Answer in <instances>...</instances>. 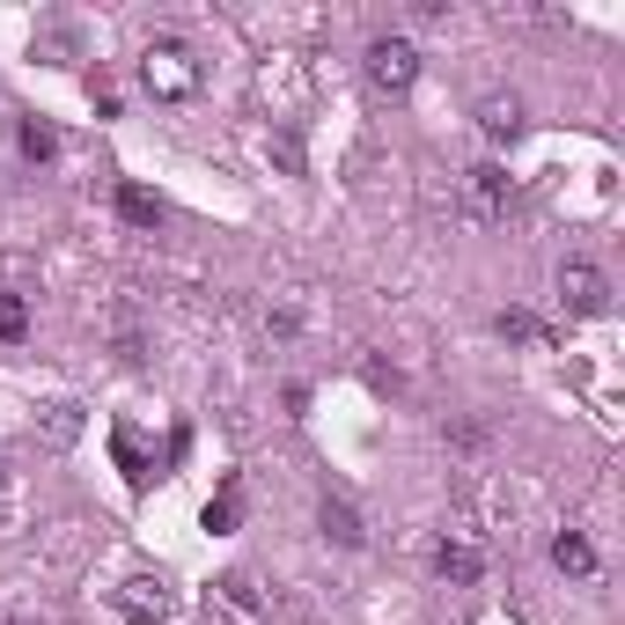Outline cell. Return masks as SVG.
Masks as SVG:
<instances>
[{
	"label": "cell",
	"mask_w": 625,
	"mask_h": 625,
	"mask_svg": "<svg viewBox=\"0 0 625 625\" xmlns=\"http://www.w3.org/2000/svg\"><path fill=\"white\" fill-rule=\"evenodd\" d=\"M316 529L332 537L338 553H361L368 545V523H361V507L346 501V493H324V501H316Z\"/></svg>",
	"instance_id": "8992f818"
},
{
	"label": "cell",
	"mask_w": 625,
	"mask_h": 625,
	"mask_svg": "<svg viewBox=\"0 0 625 625\" xmlns=\"http://www.w3.org/2000/svg\"><path fill=\"white\" fill-rule=\"evenodd\" d=\"M236 501H243V493H236V479H228V486H221V501H207V529H228V523H236Z\"/></svg>",
	"instance_id": "9a60e30c"
},
{
	"label": "cell",
	"mask_w": 625,
	"mask_h": 625,
	"mask_svg": "<svg viewBox=\"0 0 625 625\" xmlns=\"http://www.w3.org/2000/svg\"><path fill=\"white\" fill-rule=\"evenodd\" d=\"M199 81H207V67H199V52L185 45V37H155V45L141 52V89L155 103H192Z\"/></svg>",
	"instance_id": "6da1fadb"
},
{
	"label": "cell",
	"mask_w": 625,
	"mask_h": 625,
	"mask_svg": "<svg viewBox=\"0 0 625 625\" xmlns=\"http://www.w3.org/2000/svg\"><path fill=\"white\" fill-rule=\"evenodd\" d=\"M501 338H523V346H545V332H537V316H523V310H507V316H501Z\"/></svg>",
	"instance_id": "2e32d148"
},
{
	"label": "cell",
	"mask_w": 625,
	"mask_h": 625,
	"mask_svg": "<svg viewBox=\"0 0 625 625\" xmlns=\"http://www.w3.org/2000/svg\"><path fill=\"white\" fill-rule=\"evenodd\" d=\"M214 596H221V603H228V611H236V618H265V603H258V596H250V581H243V574H228V581H214Z\"/></svg>",
	"instance_id": "4fadbf2b"
},
{
	"label": "cell",
	"mask_w": 625,
	"mask_h": 625,
	"mask_svg": "<svg viewBox=\"0 0 625 625\" xmlns=\"http://www.w3.org/2000/svg\"><path fill=\"white\" fill-rule=\"evenodd\" d=\"M15 147H23V163H59V133L45 119H23L15 125Z\"/></svg>",
	"instance_id": "30bf717a"
},
{
	"label": "cell",
	"mask_w": 625,
	"mask_h": 625,
	"mask_svg": "<svg viewBox=\"0 0 625 625\" xmlns=\"http://www.w3.org/2000/svg\"><path fill=\"white\" fill-rule=\"evenodd\" d=\"M0 338L15 346V338H30V302L15 288H0Z\"/></svg>",
	"instance_id": "7c38bea8"
},
{
	"label": "cell",
	"mask_w": 625,
	"mask_h": 625,
	"mask_svg": "<svg viewBox=\"0 0 625 625\" xmlns=\"http://www.w3.org/2000/svg\"><path fill=\"white\" fill-rule=\"evenodd\" d=\"M479 125H486V141H493V147H507L515 133H523V103H515V97H486L479 103Z\"/></svg>",
	"instance_id": "9c48e42d"
},
{
	"label": "cell",
	"mask_w": 625,
	"mask_h": 625,
	"mask_svg": "<svg viewBox=\"0 0 625 625\" xmlns=\"http://www.w3.org/2000/svg\"><path fill=\"white\" fill-rule=\"evenodd\" d=\"M507 207H515V177H507L501 163H471L464 169V221H471V228L507 221Z\"/></svg>",
	"instance_id": "7a4b0ae2"
},
{
	"label": "cell",
	"mask_w": 625,
	"mask_h": 625,
	"mask_svg": "<svg viewBox=\"0 0 625 625\" xmlns=\"http://www.w3.org/2000/svg\"><path fill=\"white\" fill-rule=\"evenodd\" d=\"M553 567L559 574H574V581H596V545H589L581 529H559L553 537Z\"/></svg>",
	"instance_id": "ba28073f"
},
{
	"label": "cell",
	"mask_w": 625,
	"mask_h": 625,
	"mask_svg": "<svg viewBox=\"0 0 625 625\" xmlns=\"http://www.w3.org/2000/svg\"><path fill=\"white\" fill-rule=\"evenodd\" d=\"M553 288H559V302H567L574 316H603V310H611V272L589 265V258H559Z\"/></svg>",
	"instance_id": "277c9868"
},
{
	"label": "cell",
	"mask_w": 625,
	"mask_h": 625,
	"mask_svg": "<svg viewBox=\"0 0 625 625\" xmlns=\"http://www.w3.org/2000/svg\"><path fill=\"white\" fill-rule=\"evenodd\" d=\"M8 625H52V618H37V611H15V618H8Z\"/></svg>",
	"instance_id": "e0dca14e"
},
{
	"label": "cell",
	"mask_w": 625,
	"mask_h": 625,
	"mask_svg": "<svg viewBox=\"0 0 625 625\" xmlns=\"http://www.w3.org/2000/svg\"><path fill=\"white\" fill-rule=\"evenodd\" d=\"M0 471H8V464H0Z\"/></svg>",
	"instance_id": "ac0fdd59"
},
{
	"label": "cell",
	"mask_w": 625,
	"mask_h": 625,
	"mask_svg": "<svg viewBox=\"0 0 625 625\" xmlns=\"http://www.w3.org/2000/svg\"><path fill=\"white\" fill-rule=\"evenodd\" d=\"M412 81H420V45L412 37H376L368 45V89L376 97H412Z\"/></svg>",
	"instance_id": "3957f363"
},
{
	"label": "cell",
	"mask_w": 625,
	"mask_h": 625,
	"mask_svg": "<svg viewBox=\"0 0 625 625\" xmlns=\"http://www.w3.org/2000/svg\"><path fill=\"white\" fill-rule=\"evenodd\" d=\"M74 434H81V405H52L45 412V449H67Z\"/></svg>",
	"instance_id": "5bb4252c"
},
{
	"label": "cell",
	"mask_w": 625,
	"mask_h": 625,
	"mask_svg": "<svg viewBox=\"0 0 625 625\" xmlns=\"http://www.w3.org/2000/svg\"><path fill=\"white\" fill-rule=\"evenodd\" d=\"M119 618L125 625H169L177 618V589H169L163 574H133L119 589Z\"/></svg>",
	"instance_id": "5b68a950"
},
{
	"label": "cell",
	"mask_w": 625,
	"mask_h": 625,
	"mask_svg": "<svg viewBox=\"0 0 625 625\" xmlns=\"http://www.w3.org/2000/svg\"><path fill=\"white\" fill-rule=\"evenodd\" d=\"M119 214L133 221V228H163V199L141 192V185H119Z\"/></svg>",
	"instance_id": "8fae6325"
},
{
	"label": "cell",
	"mask_w": 625,
	"mask_h": 625,
	"mask_svg": "<svg viewBox=\"0 0 625 625\" xmlns=\"http://www.w3.org/2000/svg\"><path fill=\"white\" fill-rule=\"evenodd\" d=\"M434 574L457 581V589H471V581L486 574V553L471 545V537H442V545H434Z\"/></svg>",
	"instance_id": "52a82bcc"
}]
</instances>
